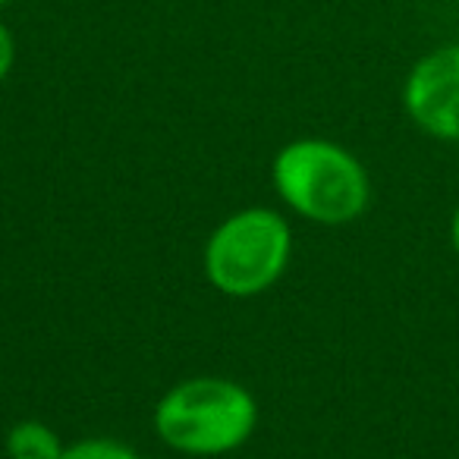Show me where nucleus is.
<instances>
[{"label":"nucleus","instance_id":"423d86ee","mask_svg":"<svg viewBox=\"0 0 459 459\" xmlns=\"http://www.w3.org/2000/svg\"><path fill=\"white\" fill-rule=\"evenodd\" d=\"M57 459H142V456L117 437H82L76 444H66Z\"/></svg>","mask_w":459,"mask_h":459},{"label":"nucleus","instance_id":"0eeeda50","mask_svg":"<svg viewBox=\"0 0 459 459\" xmlns=\"http://www.w3.org/2000/svg\"><path fill=\"white\" fill-rule=\"evenodd\" d=\"M13 60H16V41H13V32H10L4 22H0V82L10 76L13 70Z\"/></svg>","mask_w":459,"mask_h":459},{"label":"nucleus","instance_id":"f257e3e1","mask_svg":"<svg viewBox=\"0 0 459 459\" xmlns=\"http://www.w3.org/2000/svg\"><path fill=\"white\" fill-rule=\"evenodd\" d=\"M271 179L293 214L321 227H343L368 211L371 177L365 164L331 139H293L274 154Z\"/></svg>","mask_w":459,"mask_h":459},{"label":"nucleus","instance_id":"6e6552de","mask_svg":"<svg viewBox=\"0 0 459 459\" xmlns=\"http://www.w3.org/2000/svg\"><path fill=\"white\" fill-rule=\"evenodd\" d=\"M450 246H453V255L459 258V204H456V211H453V217H450Z\"/></svg>","mask_w":459,"mask_h":459},{"label":"nucleus","instance_id":"39448f33","mask_svg":"<svg viewBox=\"0 0 459 459\" xmlns=\"http://www.w3.org/2000/svg\"><path fill=\"white\" fill-rule=\"evenodd\" d=\"M7 456L10 459H57L66 444H60L57 431L39 419L16 421L7 431Z\"/></svg>","mask_w":459,"mask_h":459},{"label":"nucleus","instance_id":"f03ea898","mask_svg":"<svg viewBox=\"0 0 459 459\" xmlns=\"http://www.w3.org/2000/svg\"><path fill=\"white\" fill-rule=\"evenodd\" d=\"M258 403L230 377H189L167 390L154 406L160 444L186 456H223L255 434Z\"/></svg>","mask_w":459,"mask_h":459},{"label":"nucleus","instance_id":"1a4fd4ad","mask_svg":"<svg viewBox=\"0 0 459 459\" xmlns=\"http://www.w3.org/2000/svg\"><path fill=\"white\" fill-rule=\"evenodd\" d=\"M7 4H13V0H0V7H7Z\"/></svg>","mask_w":459,"mask_h":459},{"label":"nucleus","instance_id":"20e7f679","mask_svg":"<svg viewBox=\"0 0 459 459\" xmlns=\"http://www.w3.org/2000/svg\"><path fill=\"white\" fill-rule=\"evenodd\" d=\"M403 110L437 142H459V41L421 54L403 79Z\"/></svg>","mask_w":459,"mask_h":459},{"label":"nucleus","instance_id":"7ed1b4c3","mask_svg":"<svg viewBox=\"0 0 459 459\" xmlns=\"http://www.w3.org/2000/svg\"><path fill=\"white\" fill-rule=\"evenodd\" d=\"M293 255V230L274 208H243L223 217L204 243V277L230 299H252L274 287Z\"/></svg>","mask_w":459,"mask_h":459}]
</instances>
